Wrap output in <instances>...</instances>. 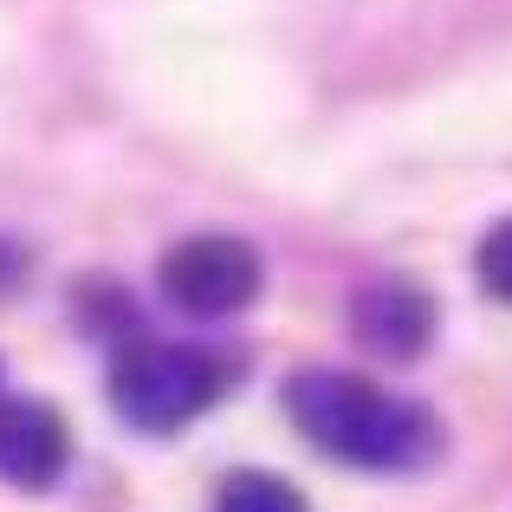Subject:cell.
Wrapping results in <instances>:
<instances>
[{
  "mask_svg": "<svg viewBox=\"0 0 512 512\" xmlns=\"http://www.w3.org/2000/svg\"><path fill=\"white\" fill-rule=\"evenodd\" d=\"M286 415L312 448L331 454V461L376 467V474H402V467H422L428 454H435V422H428V409L389 396L370 376L299 370L286 383Z\"/></svg>",
  "mask_w": 512,
  "mask_h": 512,
  "instance_id": "1",
  "label": "cell"
},
{
  "mask_svg": "<svg viewBox=\"0 0 512 512\" xmlns=\"http://www.w3.org/2000/svg\"><path fill=\"white\" fill-rule=\"evenodd\" d=\"M221 383H227L221 357H208V350H195V344H130L124 357L111 363V402L143 435H175V428H188L221 396Z\"/></svg>",
  "mask_w": 512,
  "mask_h": 512,
  "instance_id": "2",
  "label": "cell"
},
{
  "mask_svg": "<svg viewBox=\"0 0 512 512\" xmlns=\"http://www.w3.org/2000/svg\"><path fill=\"white\" fill-rule=\"evenodd\" d=\"M163 292L188 318H234L260 299V253L234 234H195L182 247H169Z\"/></svg>",
  "mask_w": 512,
  "mask_h": 512,
  "instance_id": "3",
  "label": "cell"
},
{
  "mask_svg": "<svg viewBox=\"0 0 512 512\" xmlns=\"http://www.w3.org/2000/svg\"><path fill=\"white\" fill-rule=\"evenodd\" d=\"M65 461H72L65 415L33 396H0V480L26 493H46V487H59Z\"/></svg>",
  "mask_w": 512,
  "mask_h": 512,
  "instance_id": "4",
  "label": "cell"
},
{
  "mask_svg": "<svg viewBox=\"0 0 512 512\" xmlns=\"http://www.w3.org/2000/svg\"><path fill=\"white\" fill-rule=\"evenodd\" d=\"M350 331L376 357H415L435 338V299L422 286H409V279H376L350 305Z\"/></svg>",
  "mask_w": 512,
  "mask_h": 512,
  "instance_id": "5",
  "label": "cell"
},
{
  "mask_svg": "<svg viewBox=\"0 0 512 512\" xmlns=\"http://www.w3.org/2000/svg\"><path fill=\"white\" fill-rule=\"evenodd\" d=\"M214 512H305V500L279 474H234L221 487V500H214Z\"/></svg>",
  "mask_w": 512,
  "mask_h": 512,
  "instance_id": "6",
  "label": "cell"
},
{
  "mask_svg": "<svg viewBox=\"0 0 512 512\" xmlns=\"http://www.w3.org/2000/svg\"><path fill=\"white\" fill-rule=\"evenodd\" d=\"M474 266H480V286H487L500 305H512V221H493V227H487Z\"/></svg>",
  "mask_w": 512,
  "mask_h": 512,
  "instance_id": "7",
  "label": "cell"
}]
</instances>
